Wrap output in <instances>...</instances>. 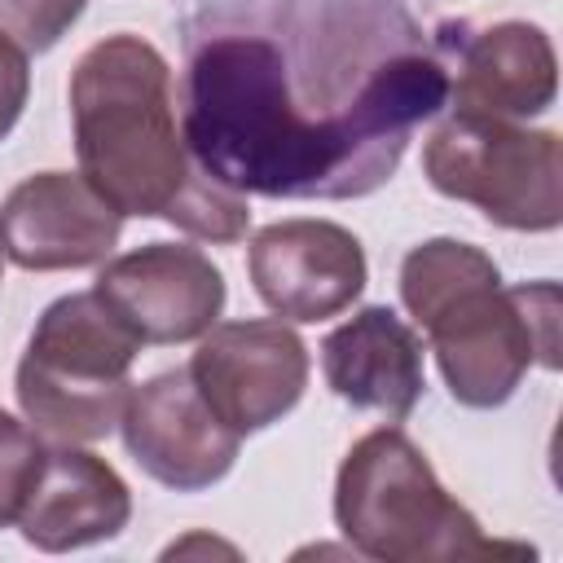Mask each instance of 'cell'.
Returning a JSON list of instances; mask_svg holds the SVG:
<instances>
[{
  "label": "cell",
  "mask_w": 563,
  "mask_h": 563,
  "mask_svg": "<svg viewBox=\"0 0 563 563\" xmlns=\"http://www.w3.org/2000/svg\"><path fill=\"white\" fill-rule=\"evenodd\" d=\"M70 128L79 176L119 216L167 220L202 242L246 238L251 202L194 163L172 66L150 40L114 31L75 62Z\"/></svg>",
  "instance_id": "cell-2"
},
{
  "label": "cell",
  "mask_w": 563,
  "mask_h": 563,
  "mask_svg": "<svg viewBox=\"0 0 563 563\" xmlns=\"http://www.w3.org/2000/svg\"><path fill=\"white\" fill-rule=\"evenodd\" d=\"M0 273H4V255H0Z\"/></svg>",
  "instance_id": "cell-18"
},
{
  "label": "cell",
  "mask_w": 563,
  "mask_h": 563,
  "mask_svg": "<svg viewBox=\"0 0 563 563\" xmlns=\"http://www.w3.org/2000/svg\"><path fill=\"white\" fill-rule=\"evenodd\" d=\"M246 268L268 312L295 325L347 312L369 282L361 238L334 220L312 216L264 224L251 238Z\"/></svg>",
  "instance_id": "cell-10"
},
{
  "label": "cell",
  "mask_w": 563,
  "mask_h": 563,
  "mask_svg": "<svg viewBox=\"0 0 563 563\" xmlns=\"http://www.w3.org/2000/svg\"><path fill=\"white\" fill-rule=\"evenodd\" d=\"M559 97V57L541 26L493 22L449 53V101L453 114L484 119H532Z\"/></svg>",
  "instance_id": "cell-12"
},
{
  "label": "cell",
  "mask_w": 563,
  "mask_h": 563,
  "mask_svg": "<svg viewBox=\"0 0 563 563\" xmlns=\"http://www.w3.org/2000/svg\"><path fill=\"white\" fill-rule=\"evenodd\" d=\"M321 369L339 400L405 422L422 400V339L387 303H369L321 343Z\"/></svg>",
  "instance_id": "cell-14"
},
{
  "label": "cell",
  "mask_w": 563,
  "mask_h": 563,
  "mask_svg": "<svg viewBox=\"0 0 563 563\" xmlns=\"http://www.w3.org/2000/svg\"><path fill=\"white\" fill-rule=\"evenodd\" d=\"M334 523L356 554L378 563L523 554V545L484 537L479 519L435 479L427 453L400 427H378L343 453L334 475Z\"/></svg>",
  "instance_id": "cell-4"
},
{
  "label": "cell",
  "mask_w": 563,
  "mask_h": 563,
  "mask_svg": "<svg viewBox=\"0 0 563 563\" xmlns=\"http://www.w3.org/2000/svg\"><path fill=\"white\" fill-rule=\"evenodd\" d=\"M422 172L435 194L471 202L501 229L550 233L563 224V141L550 128L449 114L422 145Z\"/></svg>",
  "instance_id": "cell-6"
},
{
  "label": "cell",
  "mask_w": 563,
  "mask_h": 563,
  "mask_svg": "<svg viewBox=\"0 0 563 563\" xmlns=\"http://www.w3.org/2000/svg\"><path fill=\"white\" fill-rule=\"evenodd\" d=\"M128 519L132 488L123 484V475L79 444H53L44 449V466L22 506L18 528L26 545L44 554H66L97 541H114Z\"/></svg>",
  "instance_id": "cell-13"
},
{
  "label": "cell",
  "mask_w": 563,
  "mask_h": 563,
  "mask_svg": "<svg viewBox=\"0 0 563 563\" xmlns=\"http://www.w3.org/2000/svg\"><path fill=\"white\" fill-rule=\"evenodd\" d=\"M400 303L427 330L444 387L466 409L506 405L532 365L559 369V286H501L471 242L427 238L400 260Z\"/></svg>",
  "instance_id": "cell-3"
},
{
  "label": "cell",
  "mask_w": 563,
  "mask_h": 563,
  "mask_svg": "<svg viewBox=\"0 0 563 563\" xmlns=\"http://www.w3.org/2000/svg\"><path fill=\"white\" fill-rule=\"evenodd\" d=\"M123 216L79 172H35L0 202V255L26 273L106 264Z\"/></svg>",
  "instance_id": "cell-11"
},
{
  "label": "cell",
  "mask_w": 563,
  "mask_h": 563,
  "mask_svg": "<svg viewBox=\"0 0 563 563\" xmlns=\"http://www.w3.org/2000/svg\"><path fill=\"white\" fill-rule=\"evenodd\" d=\"M453 26L405 0H238L189 40L180 132L233 194L365 198L449 106Z\"/></svg>",
  "instance_id": "cell-1"
},
{
  "label": "cell",
  "mask_w": 563,
  "mask_h": 563,
  "mask_svg": "<svg viewBox=\"0 0 563 563\" xmlns=\"http://www.w3.org/2000/svg\"><path fill=\"white\" fill-rule=\"evenodd\" d=\"M31 97V66H26V48H18L4 31H0V141L18 128L22 110Z\"/></svg>",
  "instance_id": "cell-17"
},
{
  "label": "cell",
  "mask_w": 563,
  "mask_h": 563,
  "mask_svg": "<svg viewBox=\"0 0 563 563\" xmlns=\"http://www.w3.org/2000/svg\"><path fill=\"white\" fill-rule=\"evenodd\" d=\"M145 343L101 303L97 290L53 299L18 361L22 418L53 444H92L119 427L132 391V361Z\"/></svg>",
  "instance_id": "cell-5"
},
{
  "label": "cell",
  "mask_w": 563,
  "mask_h": 563,
  "mask_svg": "<svg viewBox=\"0 0 563 563\" xmlns=\"http://www.w3.org/2000/svg\"><path fill=\"white\" fill-rule=\"evenodd\" d=\"M92 290L145 347L202 339L224 312V273L189 242H145L114 255Z\"/></svg>",
  "instance_id": "cell-9"
},
{
  "label": "cell",
  "mask_w": 563,
  "mask_h": 563,
  "mask_svg": "<svg viewBox=\"0 0 563 563\" xmlns=\"http://www.w3.org/2000/svg\"><path fill=\"white\" fill-rule=\"evenodd\" d=\"M44 466V440L31 422L0 409V528L22 519V506L40 479Z\"/></svg>",
  "instance_id": "cell-15"
},
{
  "label": "cell",
  "mask_w": 563,
  "mask_h": 563,
  "mask_svg": "<svg viewBox=\"0 0 563 563\" xmlns=\"http://www.w3.org/2000/svg\"><path fill=\"white\" fill-rule=\"evenodd\" d=\"M185 369L224 427H233L238 435H255L282 422L303 400L312 361L290 321L246 317L216 321L198 339V352Z\"/></svg>",
  "instance_id": "cell-7"
},
{
  "label": "cell",
  "mask_w": 563,
  "mask_h": 563,
  "mask_svg": "<svg viewBox=\"0 0 563 563\" xmlns=\"http://www.w3.org/2000/svg\"><path fill=\"white\" fill-rule=\"evenodd\" d=\"M119 431L132 462L176 493H202L220 484L242 449V435L216 418L189 369H163L145 383H132Z\"/></svg>",
  "instance_id": "cell-8"
},
{
  "label": "cell",
  "mask_w": 563,
  "mask_h": 563,
  "mask_svg": "<svg viewBox=\"0 0 563 563\" xmlns=\"http://www.w3.org/2000/svg\"><path fill=\"white\" fill-rule=\"evenodd\" d=\"M84 9L88 0H0V31L26 53H48Z\"/></svg>",
  "instance_id": "cell-16"
}]
</instances>
